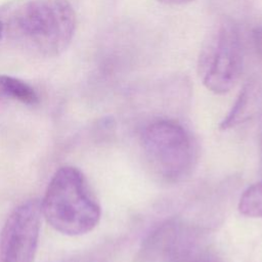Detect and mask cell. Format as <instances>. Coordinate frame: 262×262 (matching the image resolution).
Segmentation results:
<instances>
[{"mask_svg":"<svg viewBox=\"0 0 262 262\" xmlns=\"http://www.w3.org/2000/svg\"><path fill=\"white\" fill-rule=\"evenodd\" d=\"M42 216L41 202L36 199L11 212L0 234V262H33Z\"/></svg>","mask_w":262,"mask_h":262,"instance_id":"obj_5","label":"cell"},{"mask_svg":"<svg viewBox=\"0 0 262 262\" xmlns=\"http://www.w3.org/2000/svg\"><path fill=\"white\" fill-rule=\"evenodd\" d=\"M56 262H94L93 260H90L89 258H83V257H78V258H71L67 260H60Z\"/></svg>","mask_w":262,"mask_h":262,"instance_id":"obj_10","label":"cell"},{"mask_svg":"<svg viewBox=\"0 0 262 262\" xmlns=\"http://www.w3.org/2000/svg\"><path fill=\"white\" fill-rule=\"evenodd\" d=\"M41 209L49 225L66 235L85 234L100 219V207L83 173L72 166L61 167L54 173Z\"/></svg>","mask_w":262,"mask_h":262,"instance_id":"obj_2","label":"cell"},{"mask_svg":"<svg viewBox=\"0 0 262 262\" xmlns=\"http://www.w3.org/2000/svg\"><path fill=\"white\" fill-rule=\"evenodd\" d=\"M242 70L239 30L233 20L223 18L210 31L202 46L198 61L199 76L207 89L224 94L233 88Z\"/></svg>","mask_w":262,"mask_h":262,"instance_id":"obj_3","label":"cell"},{"mask_svg":"<svg viewBox=\"0 0 262 262\" xmlns=\"http://www.w3.org/2000/svg\"><path fill=\"white\" fill-rule=\"evenodd\" d=\"M141 143L149 165L162 177L175 181L190 171L194 146L181 125L167 120L156 121L144 129Z\"/></svg>","mask_w":262,"mask_h":262,"instance_id":"obj_4","label":"cell"},{"mask_svg":"<svg viewBox=\"0 0 262 262\" xmlns=\"http://www.w3.org/2000/svg\"><path fill=\"white\" fill-rule=\"evenodd\" d=\"M77 17L68 0H30L9 21V34L17 47L37 57H54L70 46Z\"/></svg>","mask_w":262,"mask_h":262,"instance_id":"obj_1","label":"cell"},{"mask_svg":"<svg viewBox=\"0 0 262 262\" xmlns=\"http://www.w3.org/2000/svg\"><path fill=\"white\" fill-rule=\"evenodd\" d=\"M252 40L257 55L262 60V24L256 26L252 31Z\"/></svg>","mask_w":262,"mask_h":262,"instance_id":"obj_8","label":"cell"},{"mask_svg":"<svg viewBox=\"0 0 262 262\" xmlns=\"http://www.w3.org/2000/svg\"><path fill=\"white\" fill-rule=\"evenodd\" d=\"M238 211L248 217L262 218V180L244 191L239 199Z\"/></svg>","mask_w":262,"mask_h":262,"instance_id":"obj_7","label":"cell"},{"mask_svg":"<svg viewBox=\"0 0 262 262\" xmlns=\"http://www.w3.org/2000/svg\"><path fill=\"white\" fill-rule=\"evenodd\" d=\"M5 100L36 105L39 103V96L35 89L25 81L11 76L0 75V101Z\"/></svg>","mask_w":262,"mask_h":262,"instance_id":"obj_6","label":"cell"},{"mask_svg":"<svg viewBox=\"0 0 262 262\" xmlns=\"http://www.w3.org/2000/svg\"><path fill=\"white\" fill-rule=\"evenodd\" d=\"M3 31H4V25H3V23L0 20V38H1L2 34H3Z\"/></svg>","mask_w":262,"mask_h":262,"instance_id":"obj_11","label":"cell"},{"mask_svg":"<svg viewBox=\"0 0 262 262\" xmlns=\"http://www.w3.org/2000/svg\"><path fill=\"white\" fill-rule=\"evenodd\" d=\"M161 3L164 4H170V5H178V4H183V3H187L190 2L192 0H158Z\"/></svg>","mask_w":262,"mask_h":262,"instance_id":"obj_9","label":"cell"}]
</instances>
